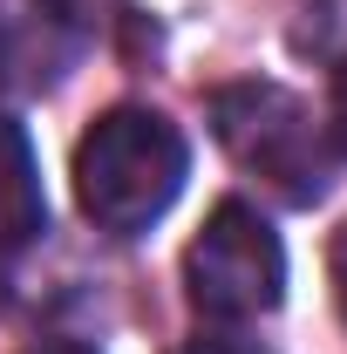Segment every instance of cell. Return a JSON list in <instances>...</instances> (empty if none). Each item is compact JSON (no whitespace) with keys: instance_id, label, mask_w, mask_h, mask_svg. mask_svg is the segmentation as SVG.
Wrapping results in <instances>:
<instances>
[{"instance_id":"obj_1","label":"cell","mask_w":347,"mask_h":354,"mask_svg":"<svg viewBox=\"0 0 347 354\" xmlns=\"http://www.w3.org/2000/svg\"><path fill=\"white\" fill-rule=\"evenodd\" d=\"M191 177V143L164 109L123 102L95 116V130L75 143V198L109 239H136L177 205Z\"/></svg>"},{"instance_id":"obj_2","label":"cell","mask_w":347,"mask_h":354,"mask_svg":"<svg viewBox=\"0 0 347 354\" xmlns=\"http://www.w3.org/2000/svg\"><path fill=\"white\" fill-rule=\"evenodd\" d=\"M212 136L279 205H320L334 184V136L279 82H232L212 95Z\"/></svg>"},{"instance_id":"obj_3","label":"cell","mask_w":347,"mask_h":354,"mask_svg":"<svg viewBox=\"0 0 347 354\" xmlns=\"http://www.w3.org/2000/svg\"><path fill=\"white\" fill-rule=\"evenodd\" d=\"M184 286H191V307L218 327H245L286 300V245L259 218V205L245 198L212 205L205 232L184 252Z\"/></svg>"},{"instance_id":"obj_4","label":"cell","mask_w":347,"mask_h":354,"mask_svg":"<svg viewBox=\"0 0 347 354\" xmlns=\"http://www.w3.org/2000/svg\"><path fill=\"white\" fill-rule=\"evenodd\" d=\"M82 48V21L68 0H21V14L0 21V75L21 88L55 82Z\"/></svg>"},{"instance_id":"obj_5","label":"cell","mask_w":347,"mask_h":354,"mask_svg":"<svg viewBox=\"0 0 347 354\" xmlns=\"http://www.w3.org/2000/svg\"><path fill=\"white\" fill-rule=\"evenodd\" d=\"M48 232V191H41V164L21 123L0 116V259L28 252Z\"/></svg>"},{"instance_id":"obj_6","label":"cell","mask_w":347,"mask_h":354,"mask_svg":"<svg viewBox=\"0 0 347 354\" xmlns=\"http://www.w3.org/2000/svg\"><path fill=\"white\" fill-rule=\"evenodd\" d=\"M293 48L313 55L320 68H341L347 62V0H313L293 28Z\"/></svg>"},{"instance_id":"obj_7","label":"cell","mask_w":347,"mask_h":354,"mask_svg":"<svg viewBox=\"0 0 347 354\" xmlns=\"http://www.w3.org/2000/svg\"><path fill=\"white\" fill-rule=\"evenodd\" d=\"M327 82H334V102H327V136H334V150L347 157V62H341V68H327Z\"/></svg>"},{"instance_id":"obj_8","label":"cell","mask_w":347,"mask_h":354,"mask_svg":"<svg viewBox=\"0 0 347 354\" xmlns=\"http://www.w3.org/2000/svg\"><path fill=\"white\" fill-rule=\"evenodd\" d=\"M327 279H334V300H341V313H347V225L334 232V252H327Z\"/></svg>"},{"instance_id":"obj_9","label":"cell","mask_w":347,"mask_h":354,"mask_svg":"<svg viewBox=\"0 0 347 354\" xmlns=\"http://www.w3.org/2000/svg\"><path fill=\"white\" fill-rule=\"evenodd\" d=\"M21 354H95L88 341H68V334H55V341H35V348H21Z\"/></svg>"},{"instance_id":"obj_10","label":"cell","mask_w":347,"mask_h":354,"mask_svg":"<svg viewBox=\"0 0 347 354\" xmlns=\"http://www.w3.org/2000/svg\"><path fill=\"white\" fill-rule=\"evenodd\" d=\"M191 354H252V348H232V341H198Z\"/></svg>"}]
</instances>
